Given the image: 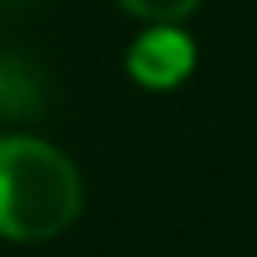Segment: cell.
I'll return each instance as SVG.
<instances>
[{
	"label": "cell",
	"instance_id": "3957f363",
	"mask_svg": "<svg viewBox=\"0 0 257 257\" xmlns=\"http://www.w3.org/2000/svg\"><path fill=\"white\" fill-rule=\"evenodd\" d=\"M124 10H134L138 19H153V24H172V19H186L200 0H119Z\"/></svg>",
	"mask_w": 257,
	"mask_h": 257
},
{
	"label": "cell",
	"instance_id": "6da1fadb",
	"mask_svg": "<svg viewBox=\"0 0 257 257\" xmlns=\"http://www.w3.org/2000/svg\"><path fill=\"white\" fill-rule=\"evenodd\" d=\"M81 210V176L72 157L43 138H0V238L43 243Z\"/></svg>",
	"mask_w": 257,
	"mask_h": 257
},
{
	"label": "cell",
	"instance_id": "7a4b0ae2",
	"mask_svg": "<svg viewBox=\"0 0 257 257\" xmlns=\"http://www.w3.org/2000/svg\"><path fill=\"white\" fill-rule=\"evenodd\" d=\"M191 67H195V43L172 24H157L148 34H138L134 48H128V76L153 86V91H167V86L186 81Z\"/></svg>",
	"mask_w": 257,
	"mask_h": 257
},
{
	"label": "cell",
	"instance_id": "277c9868",
	"mask_svg": "<svg viewBox=\"0 0 257 257\" xmlns=\"http://www.w3.org/2000/svg\"><path fill=\"white\" fill-rule=\"evenodd\" d=\"M10 100H15V81H10V72L0 67V114L10 110Z\"/></svg>",
	"mask_w": 257,
	"mask_h": 257
}]
</instances>
